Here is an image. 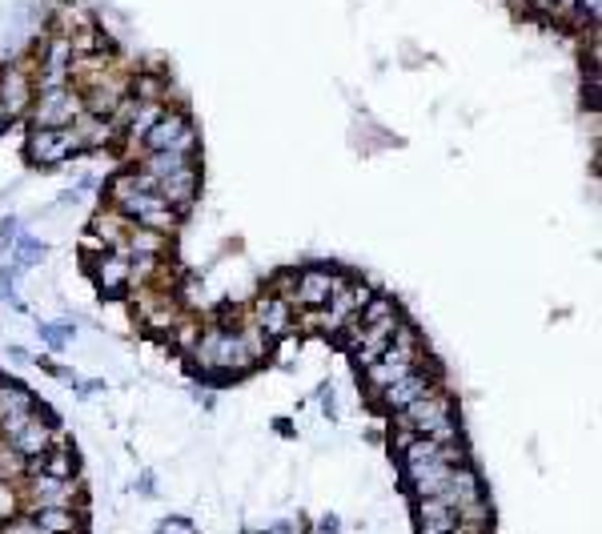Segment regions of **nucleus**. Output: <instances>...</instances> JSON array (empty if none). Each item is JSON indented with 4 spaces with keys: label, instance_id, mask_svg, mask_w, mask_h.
<instances>
[{
    "label": "nucleus",
    "instance_id": "obj_24",
    "mask_svg": "<svg viewBox=\"0 0 602 534\" xmlns=\"http://www.w3.org/2000/svg\"><path fill=\"white\" fill-rule=\"evenodd\" d=\"M25 458L21 454H13L5 442H0V482H9V486H17L21 478H25Z\"/></svg>",
    "mask_w": 602,
    "mask_h": 534
},
{
    "label": "nucleus",
    "instance_id": "obj_6",
    "mask_svg": "<svg viewBox=\"0 0 602 534\" xmlns=\"http://www.w3.org/2000/svg\"><path fill=\"white\" fill-rule=\"evenodd\" d=\"M442 386V374H438V366L426 358L422 366H414L406 378H398V382H390L386 390H378L370 402L390 418V414H398V410H406L410 402H418V398H426V394H434Z\"/></svg>",
    "mask_w": 602,
    "mask_h": 534
},
{
    "label": "nucleus",
    "instance_id": "obj_30",
    "mask_svg": "<svg viewBox=\"0 0 602 534\" xmlns=\"http://www.w3.org/2000/svg\"><path fill=\"white\" fill-rule=\"evenodd\" d=\"M9 125H13V117H9L5 109H0V137H5V129H9Z\"/></svg>",
    "mask_w": 602,
    "mask_h": 534
},
{
    "label": "nucleus",
    "instance_id": "obj_19",
    "mask_svg": "<svg viewBox=\"0 0 602 534\" xmlns=\"http://www.w3.org/2000/svg\"><path fill=\"white\" fill-rule=\"evenodd\" d=\"M45 402L29 390V386H21L17 378H0V418H5V414H21V410H41Z\"/></svg>",
    "mask_w": 602,
    "mask_h": 534
},
{
    "label": "nucleus",
    "instance_id": "obj_15",
    "mask_svg": "<svg viewBox=\"0 0 602 534\" xmlns=\"http://www.w3.org/2000/svg\"><path fill=\"white\" fill-rule=\"evenodd\" d=\"M414 526H418V534H454L458 514L438 498H418L414 502Z\"/></svg>",
    "mask_w": 602,
    "mask_h": 534
},
{
    "label": "nucleus",
    "instance_id": "obj_2",
    "mask_svg": "<svg viewBox=\"0 0 602 534\" xmlns=\"http://www.w3.org/2000/svg\"><path fill=\"white\" fill-rule=\"evenodd\" d=\"M394 430L398 434H422V438H434V442H458L462 438V418H458V398L438 386L434 394L410 402L406 410L390 414Z\"/></svg>",
    "mask_w": 602,
    "mask_h": 534
},
{
    "label": "nucleus",
    "instance_id": "obj_11",
    "mask_svg": "<svg viewBox=\"0 0 602 534\" xmlns=\"http://www.w3.org/2000/svg\"><path fill=\"white\" fill-rule=\"evenodd\" d=\"M249 322H253V326H257L269 342H281V338H289V334H293L297 306H289V302H285V298H277V294H265V298H257V302H253Z\"/></svg>",
    "mask_w": 602,
    "mask_h": 534
},
{
    "label": "nucleus",
    "instance_id": "obj_22",
    "mask_svg": "<svg viewBox=\"0 0 602 534\" xmlns=\"http://www.w3.org/2000/svg\"><path fill=\"white\" fill-rule=\"evenodd\" d=\"M390 314H398V302L386 298V294H374V298L358 310V322H362V326H374V322H382V318H390Z\"/></svg>",
    "mask_w": 602,
    "mask_h": 534
},
{
    "label": "nucleus",
    "instance_id": "obj_23",
    "mask_svg": "<svg viewBox=\"0 0 602 534\" xmlns=\"http://www.w3.org/2000/svg\"><path fill=\"white\" fill-rule=\"evenodd\" d=\"M73 334H77L73 322H41V342H45L49 350H65V346L73 342Z\"/></svg>",
    "mask_w": 602,
    "mask_h": 534
},
{
    "label": "nucleus",
    "instance_id": "obj_16",
    "mask_svg": "<svg viewBox=\"0 0 602 534\" xmlns=\"http://www.w3.org/2000/svg\"><path fill=\"white\" fill-rule=\"evenodd\" d=\"M25 514H33L49 534H85L89 530V522H85V510L77 506V510H61V506H33V510H25Z\"/></svg>",
    "mask_w": 602,
    "mask_h": 534
},
{
    "label": "nucleus",
    "instance_id": "obj_10",
    "mask_svg": "<svg viewBox=\"0 0 602 534\" xmlns=\"http://www.w3.org/2000/svg\"><path fill=\"white\" fill-rule=\"evenodd\" d=\"M342 282H346V278H342L338 270H330V265H306V270H297V282H293V298H289V302L301 306V310H322Z\"/></svg>",
    "mask_w": 602,
    "mask_h": 534
},
{
    "label": "nucleus",
    "instance_id": "obj_3",
    "mask_svg": "<svg viewBox=\"0 0 602 534\" xmlns=\"http://www.w3.org/2000/svg\"><path fill=\"white\" fill-rule=\"evenodd\" d=\"M430 354H426V342H422V334L410 326V322H402V330L394 334V342H390V350L374 362V366H366V390H370V398L378 394V390H386L390 382H398V378H406L414 366H422Z\"/></svg>",
    "mask_w": 602,
    "mask_h": 534
},
{
    "label": "nucleus",
    "instance_id": "obj_4",
    "mask_svg": "<svg viewBox=\"0 0 602 534\" xmlns=\"http://www.w3.org/2000/svg\"><path fill=\"white\" fill-rule=\"evenodd\" d=\"M197 145H201V137H197L189 113L169 109V105L157 117V125L141 137V153H177V157H189V161H197Z\"/></svg>",
    "mask_w": 602,
    "mask_h": 534
},
{
    "label": "nucleus",
    "instance_id": "obj_5",
    "mask_svg": "<svg viewBox=\"0 0 602 534\" xmlns=\"http://www.w3.org/2000/svg\"><path fill=\"white\" fill-rule=\"evenodd\" d=\"M17 494H21V510H33V506H61V510H85V482L81 478H49V474H25L17 482Z\"/></svg>",
    "mask_w": 602,
    "mask_h": 534
},
{
    "label": "nucleus",
    "instance_id": "obj_8",
    "mask_svg": "<svg viewBox=\"0 0 602 534\" xmlns=\"http://www.w3.org/2000/svg\"><path fill=\"white\" fill-rule=\"evenodd\" d=\"M81 117V93L73 85L53 89V93H37L33 109H29V129H73V121Z\"/></svg>",
    "mask_w": 602,
    "mask_h": 534
},
{
    "label": "nucleus",
    "instance_id": "obj_28",
    "mask_svg": "<svg viewBox=\"0 0 602 534\" xmlns=\"http://www.w3.org/2000/svg\"><path fill=\"white\" fill-rule=\"evenodd\" d=\"M318 534H342V518L338 514H322L318 518Z\"/></svg>",
    "mask_w": 602,
    "mask_h": 534
},
{
    "label": "nucleus",
    "instance_id": "obj_18",
    "mask_svg": "<svg viewBox=\"0 0 602 534\" xmlns=\"http://www.w3.org/2000/svg\"><path fill=\"white\" fill-rule=\"evenodd\" d=\"M73 133H77L81 149H105V145L117 137V129H113L109 117H89V113H81V117L73 121Z\"/></svg>",
    "mask_w": 602,
    "mask_h": 534
},
{
    "label": "nucleus",
    "instance_id": "obj_17",
    "mask_svg": "<svg viewBox=\"0 0 602 534\" xmlns=\"http://www.w3.org/2000/svg\"><path fill=\"white\" fill-rule=\"evenodd\" d=\"M121 253H129V257H165V253H169V233H157V229L129 225Z\"/></svg>",
    "mask_w": 602,
    "mask_h": 534
},
{
    "label": "nucleus",
    "instance_id": "obj_12",
    "mask_svg": "<svg viewBox=\"0 0 602 534\" xmlns=\"http://www.w3.org/2000/svg\"><path fill=\"white\" fill-rule=\"evenodd\" d=\"M89 270H93L97 294H101L105 302H117V298L129 294V253L109 249V253H101L97 261H89Z\"/></svg>",
    "mask_w": 602,
    "mask_h": 534
},
{
    "label": "nucleus",
    "instance_id": "obj_9",
    "mask_svg": "<svg viewBox=\"0 0 602 534\" xmlns=\"http://www.w3.org/2000/svg\"><path fill=\"white\" fill-rule=\"evenodd\" d=\"M25 149H29V161H33V165H41V169L65 165L69 157L85 153L73 129H29V141H25Z\"/></svg>",
    "mask_w": 602,
    "mask_h": 534
},
{
    "label": "nucleus",
    "instance_id": "obj_27",
    "mask_svg": "<svg viewBox=\"0 0 602 534\" xmlns=\"http://www.w3.org/2000/svg\"><path fill=\"white\" fill-rule=\"evenodd\" d=\"M21 237V225H17V217H5L0 221V249H13V241Z\"/></svg>",
    "mask_w": 602,
    "mask_h": 534
},
{
    "label": "nucleus",
    "instance_id": "obj_25",
    "mask_svg": "<svg viewBox=\"0 0 602 534\" xmlns=\"http://www.w3.org/2000/svg\"><path fill=\"white\" fill-rule=\"evenodd\" d=\"M0 534H49L33 514H25V510H17V514H9L5 522H0Z\"/></svg>",
    "mask_w": 602,
    "mask_h": 534
},
{
    "label": "nucleus",
    "instance_id": "obj_20",
    "mask_svg": "<svg viewBox=\"0 0 602 534\" xmlns=\"http://www.w3.org/2000/svg\"><path fill=\"white\" fill-rule=\"evenodd\" d=\"M141 322H145V330H153V334H173L177 322H181V310H177L173 302L157 298V302H145V306H141Z\"/></svg>",
    "mask_w": 602,
    "mask_h": 534
},
{
    "label": "nucleus",
    "instance_id": "obj_31",
    "mask_svg": "<svg viewBox=\"0 0 602 534\" xmlns=\"http://www.w3.org/2000/svg\"><path fill=\"white\" fill-rule=\"evenodd\" d=\"M289 530H293V522H277L273 526V534H289Z\"/></svg>",
    "mask_w": 602,
    "mask_h": 534
},
{
    "label": "nucleus",
    "instance_id": "obj_21",
    "mask_svg": "<svg viewBox=\"0 0 602 534\" xmlns=\"http://www.w3.org/2000/svg\"><path fill=\"white\" fill-rule=\"evenodd\" d=\"M49 257V245L41 241V237H17L13 241V265H17V270H33V265H41Z\"/></svg>",
    "mask_w": 602,
    "mask_h": 534
},
{
    "label": "nucleus",
    "instance_id": "obj_14",
    "mask_svg": "<svg viewBox=\"0 0 602 534\" xmlns=\"http://www.w3.org/2000/svg\"><path fill=\"white\" fill-rule=\"evenodd\" d=\"M25 474H49V478H81V458H77V450L61 438L49 454H41V458H33L29 466H25Z\"/></svg>",
    "mask_w": 602,
    "mask_h": 534
},
{
    "label": "nucleus",
    "instance_id": "obj_32",
    "mask_svg": "<svg viewBox=\"0 0 602 534\" xmlns=\"http://www.w3.org/2000/svg\"><path fill=\"white\" fill-rule=\"evenodd\" d=\"M454 534H466V530H462V526H458V530H454Z\"/></svg>",
    "mask_w": 602,
    "mask_h": 534
},
{
    "label": "nucleus",
    "instance_id": "obj_29",
    "mask_svg": "<svg viewBox=\"0 0 602 534\" xmlns=\"http://www.w3.org/2000/svg\"><path fill=\"white\" fill-rule=\"evenodd\" d=\"M273 430H277V434H297V430H293V422H285V418H277V422H273Z\"/></svg>",
    "mask_w": 602,
    "mask_h": 534
},
{
    "label": "nucleus",
    "instance_id": "obj_1",
    "mask_svg": "<svg viewBox=\"0 0 602 534\" xmlns=\"http://www.w3.org/2000/svg\"><path fill=\"white\" fill-rule=\"evenodd\" d=\"M105 197L113 205L117 217H125L129 225H141V229H157V233H177V225L185 221L161 193H157V181L137 173V169H125L117 173L109 185H105Z\"/></svg>",
    "mask_w": 602,
    "mask_h": 534
},
{
    "label": "nucleus",
    "instance_id": "obj_7",
    "mask_svg": "<svg viewBox=\"0 0 602 534\" xmlns=\"http://www.w3.org/2000/svg\"><path fill=\"white\" fill-rule=\"evenodd\" d=\"M13 454H21L25 462H33V458H41V454H49L57 442H61V422L53 418V410L49 406H41L13 438H0Z\"/></svg>",
    "mask_w": 602,
    "mask_h": 534
},
{
    "label": "nucleus",
    "instance_id": "obj_13",
    "mask_svg": "<svg viewBox=\"0 0 602 534\" xmlns=\"http://www.w3.org/2000/svg\"><path fill=\"white\" fill-rule=\"evenodd\" d=\"M33 97H37V89H33V77H29L21 65L0 69V109H5L13 121H17V117H29V109H33Z\"/></svg>",
    "mask_w": 602,
    "mask_h": 534
},
{
    "label": "nucleus",
    "instance_id": "obj_26",
    "mask_svg": "<svg viewBox=\"0 0 602 534\" xmlns=\"http://www.w3.org/2000/svg\"><path fill=\"white\" fill-rule=\"evenodd\" d=\"M37 366H41V370H45V374H53V378H57V382H69V386H77V378H73V374H69V370H65V366H61V362H53V358H49V354H37Z\"/></svg>",
    "mask_w": 602,
    "mask_h": 534
}]
</instances>
